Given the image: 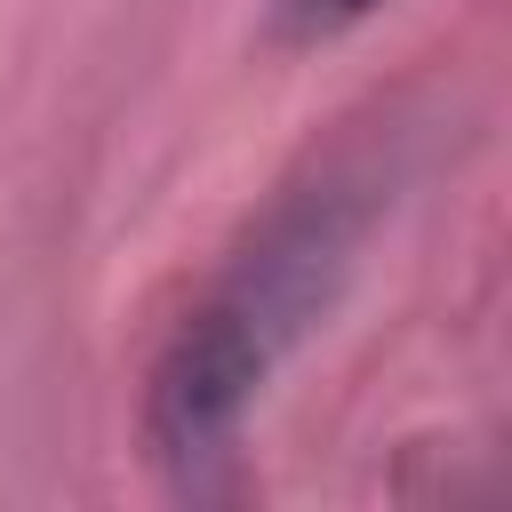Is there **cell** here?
<instances>
[{"mask_svg":"<svg viewBox=\"0 0 512 512\" xmlns=\"http://www.w3.org/2000/svg\"><path fill=\"white\" fill-rule=\"evenodd\" d=\"M368 216H376V176L320 168L312 184H296L248 232V248L184 312V328L168 336V352L152 368L144 440H152L160 464L200 472V464H216L232 448V432L256 408V392L272 384V368L328 312V296H336Z\"/></svg>","mask_w":512,"mask_h":512,"instance_id":"cell-1","label":"cell"},{"mask_svg":"<svg viewBox=\"0 0 512 512\" xmlns=\"http://www.w3.org/2000/svg\"><path fill=\"white\" fill-rule=\"evenodd\" d=\"M376 8H392V0H272V32L288 48H320V40L352 32V24H368Z\"/></svg>","mask_w":512,"mask_h":512,"instance_id":"cell-2","label":"cell"}]
</instances>
